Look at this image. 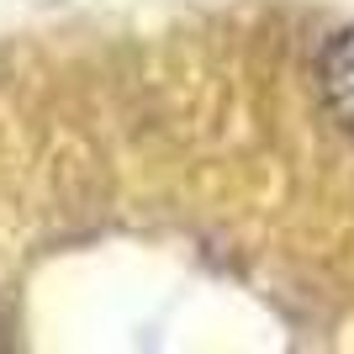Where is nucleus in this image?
I'll list each match as a JSON object with an SVG mask.
<instances>
[{
  "instance_id": "f257e3e1",
  "label": "nucleus",
  "mask_w": 354,
  "mask_h": 354,
  "mask_svg": "<svg viewBox=\"0 0 354 354\" xmlns=\"http://www.w3.org/2000/svg\"><path fill=\"white\" fill-rule=\"evenodd\" d=\"M317 85H323L328 111L354 133V27L333 32L323 43V59H317Z\"/></svg>"
}]
</instances>
